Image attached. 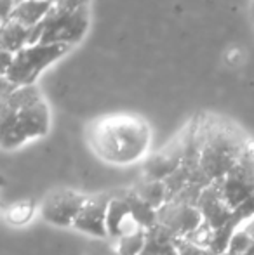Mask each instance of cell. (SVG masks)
I'll return each instance as SVG.
<instances>
[{"mask_svg":"<svg viewBox=\"0 0 254 255\" xmlns=\"http://www.w3.org/2000/svg\"><path fill=\"white\" fill-rule=\"evenodd\" d=\"M52 2H56V0H52Z\"/></svg>","mask_w":254,"mask_h":255,"instance_id":"23","label":"cell"},{"mask_svg":"<svg viewBox=\"0 0 254 255\" xmlns=\"http://www.w3.org/2000/svg\"><path fill=\"white\" fill-rule=\"evenodd\" d=\"M54 2L52 0H17L10 19L24 24L28 28H35L47 17Z\"/></svg>","mask_w":254,"mask_h":255,"instance_id":"12","label":"cell"},{"mask_svg":"<svg viewBox=\"0 0 254 255\" xmlns=\"http://www.w3.org/2000/svg\"><path fill=\"white\" fill-rule=\"evenodd\" d=\"M16 3L17 0H2V23L10 19V14H12Z\"/></svg>","mask_w":254,"mask_h":255,"instance_id":"19","label":"cell"},{"mask_svg":"<svg viewBox=\"0 0 254 255\" xmlns=\"http://www.w3.org/2000/svg\"><path fill=\"white\" fill-rule=\"evenodd\" d=\"M223 255H235V254H234V252H230V250H227V252H225Z\"/></svg>","mask_w":254,"mask_h":255,"instance_id":"22","label":"cell"},{"mask_svg":"<svg viewBox=\"0 0 254 255\" xmlns=\"http://www.w3.org/2000/svg\"><path fill=\"white\" fill-rule=\"evenodd\" d=\"M89 23H91L89 9L63 10L52 5L47 17L33 28V44L42 42V44L68 45L73 49L85 37Z\"/></svg>","mask_w":254,"mask_h":255,"instance_id":"4","label":"cell"},{"mask_svg":"<svg viewBox=\"0 0 254 255\" xmlns=\"http://www.w3.org/2000/svg\"><path fill=\"white\" fill-rule=\"evenodd\" d=\"M242 229H244V231L248 233V235L254 240V217H253V219H249V221L246 222L244 228H242Z\"/></svg>","mask_w":254,"mask_h":255,"instance_id":"20","label":"cell"},{"mask_svg":"<svg viewBox=\"0 0 254 255\" xmlns=\"http://www.w3.org/2000/svg\"><path fill=\"white\" fill-rule=\"evenodd\" d=\"M71 51L68 45H56V44H31L24 47L23 51L14 54V61L10 70L7 71L3 80L12 84L14 87H28V85H37V80L51 64L59 61Z\"/></svg>","mask_w":254,"mask_h":255,"instance_id":"5","label":"cell"},{"mask_svg":"<svg viewBox=\"0 0 254 255\" xmlns=\"http://www.w3.org/2000/svg\"><path fill=\"white\" fill-rule=\"evenodd\" d=\"M174 249H176L178 255H216L213 250L199 247V245H195V243L188 242V240H185V238L174 240Z\"/></svg>","mask_w":254,"mask_h":255,"instance_id":"16","label":"cell"},{"mask_svg":"<svg viewBox=\"0 0 254 255\" xmlns=\"http://www.w3.org/2000/svg\"><path fill=\"white\" fill-rule=\"evenodd\" d=\"M89 196L73 189H56L44 198L38 214L47 224L58 228H73Z\"/></svg>","mask_w":254,"mask_h":255,"instance_id":"7","label":"cell"},{"mask_svg":"<svg viewBox=\"0 0 254 255\" xmlns=\"http://www.w3.org/2000/svg\"><path fill=\"white\" fill-rule=\"evenodd\" d=\"M113 198V191L99 193L87 198L82 212L78 214L73 229L98 240H108V207Z\"/></svg>","mask_w":254,"mask_h":255,"instance_id":"10","label":"cell"},{"mask_svg":"<svg viewBox=\"0 0 254 255\" xmlns=\"http://www.w3.org/2000/svg\"><path fill=\"white\" fill-rule=\"evenodd\" d=\"M38 208L35 202L31 200H21V202L12 203L3 210V219L9 226L12 228H23V226L30 224L33 217L37 215Z\"/></svg>","mask_w":254,"mask_h":255,"instance_id":"14","label":"cell"},{"mask_svg":"<svg viewBox=\"0 0 254 255\" xmlns=\"http://www.w3.org/2000/svg\"><path fill=\"white\" fill-rule=\"evenodd\" d=\"M188 137H190V128L188 125L169 142L164 146L160 151L148 156L143 165V179L148 181H166L167 177L174 174L178 168L183 165L185 153H187Z\"/></svg>","mask_w":254,"mask_h":255,"instance_id":"8","label":"cell"},{"mask_svg":"<svg viewBox=\"0 0 254 255\" xmlns=\"http://www.w3.org/2000/svg\"><path fill=\"white\" fill-rule=\"evenodd\" d=\"M146 240H148V231L146 229H136L132 233L120 236L115 240L113 247L120 255H143L146 247Z\"/></svg>","mask_w":254,"mask_h":255,"instance_id":"15","label":"cell"},{"mask_svg":"<svg viewBox=\"0 0 254 255\" xmlns=\"http://www.w3.org/2000/svg\"><path fill=\"white\" fill-rule=\"evenodd\" d=\"M202 222L204 217L197 205L180 198L171 200L157 210V226H160L174 240L188 236L197 228H200Z\"/></svg>","mask_w":254,"mask_h":255,"instance_id":"9","label":"cell"},{"mask_svg":"<svg viewBox=\"0 0 254 255\" xmlns=\"http://www.w3.org/2000/svg\"><path fill=\"white\" fill-rule=\"evenodd\" d=\"M91 0H56L54 7L63 10H85L89 9Z\"/></svg>","mask_w":254,"mask_h":255,"instance_id":"17","label":"cell"},{"mask_svg":"<svg viewBox=\"0 0 254 255\" xmlns=\"http://www.w3.org/2000/svg\"><path fill=\"white\" fill-rule=\"evenodd\" d=\"M106 240H103V243H99L98 247H94V249L89 252V255H120L119 252H117V249L112 245H108V243H105Z\"/></svg>","mask_w":254,"mask_h":255,"instance_id":"18","label":"cell"},{"mask_svg":"<svg viewBox=\"0 0 254 255\" xmlns=\"http://www.w3.org/2000/svg\"><path fill=\"white\" fill-rule=\"evenodd\" d=\"M33 44V28L9 19L0 26V51L17 54Z\"/></svg>","mask_w":254,"mask_h":255,"instance_id":"11","label":"cell"},{"mask_svg":"<svg viewBox=\"0 0 254 255\" xmlns=\"http://www.w3.org/2000/svg\"><path fill=\"white\" fill-rule=\"evenodd\" d=\"M223 196L225 203L237 210L244 203L254 196V141L251 139L242 154L241 161L235 165V168L223 177L221 181L214 182Z\"/></svg>","mask_w":254,"mask_h":255,"instance_id":"6","label":"cell"},{"mask_svg":"<svg viewBox=\"0 0 254 255\" xmlns=\"http://www.w3.org/2000/svg\"><path fill=\"white\" fill-rule=\"evenodd\" d=\"M0 120H2L0 146L3 151H12L33 139L47 135L51 128V110L45 99H40L17 111L0 106Z\"/></svg>","mask_w":254,"mask_h":255,"instance_id":"3","label":"cell"},{"mask_svg":"<svg viewBox=\"0 0 254 255\" xmlns=\"http://www.w3.org/2000/svg\"><path fill=\"white\" fill-rule=\"evenodd\" d=\"M87 144L101 161L115 167L145 160L152 144V128L134 113L103 115L89 124Z\"/></svg>","mask_w":254,"mask_h":255,"instance_id":"1","label":"cell"},{"mask_svg":"<svg viewBox=\"0 0 254 255\" xmlns=\"http://www.w3.org/2000/svg\"><path fill=\"white\" fill-rule=\"evenodd\" d=\"M132 191L139 196L145 203H148L152 208L159 210L167 203V189L166 182L162 181H148V179H139Z\"/></svg>","mask_w":254,"mask_h":255,"instance_id":"13","label":"cell"},{"mask_svg":"<svg viewBox=\"0 0 254 255\" xmlns=\"http://www.w3.org/2000/svg\"><path fill=\"white\" fill-rule=\"evenodd\" d=\"M251 12H253V17H254V0H253V3H251Z\"/></svg>","mask_w":254,"mask_h":255,"instance_id":"21","label":"cell"},{"mask_svg":"<svg viewBox=\"0 0 254 255\" xmlns=\"http://www.w3.org/2000/svg\"><path fill=\"white\" fill-rule=\"evenodd\" d=\"M249 141L251 139L242 134L237 125L223 118L202 117L199 172L192 179V184L206 189L207 186L227 177L241 161Z\"/></svg>","mask_w":254,"mask_h":255,"instance_id":"2","label":"cell"}]
</instances>
